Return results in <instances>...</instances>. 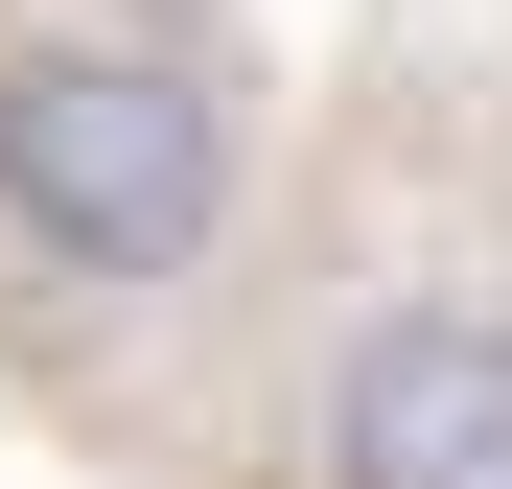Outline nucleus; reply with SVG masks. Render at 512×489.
<instances>
[{
    "label": "nucleus",
    "instance_id": "obj_1",
    "mask_svg": "<svg viewBox=\"0 0 512 489\" xmlns=\"http://www.w3.org/2000/svg\"><path fill=\"white\" fill-rule=\"evenodd\" d=\"M210 210H233V117H210L163 47H117V24L0 47V233H24L47 280L140 303V280L210 257Z\"/></svg>",
    "mask_w": 512,
    "mask_h": 489
},
{
    "label": "nucleus",
    "instance_id": "obj_2",
    "mask_svg": "<svg viewBox=\"0 0 512 489\" xmlns=\"http://www.w3.org/2000/svg\"><path fill=\"white\" fill-rule=\"evenodd\" d=\"M326 489H512V326L489 303H373L326 350Z\"/></svg>",
    "mask_w": 512,
    "mask_h": 489
}]
</instances>
